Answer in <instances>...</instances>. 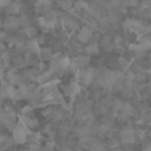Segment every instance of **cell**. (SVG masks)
Listing matches in <instances>:
<instances>
[{
    "mask_svg": "<svg viewBox=\"0 0 151 151\" xmlns=\"http://www.w3.org/2000/svg\"><path fill=\"white\" fill-rule=\"evenodd\" d=\"M27 131L25 130H21V129L19 127H15V130H13V134H12V141L15 142V143L17 145H23L27 142Z\"/></svg>",
    "mask_w": 151,
    "mask_h": 151,
    "instance_id": "6da1fadb",
    "label": "cell"
},
{
    "mask_svg": "<svg viewBox=\"0 0 151 151\" xmlns=\"http://www.w3.org/2000/svg\"><path fill=\"white\" fill-rule=\"evenodd\" d=\"M121 142L122 143H127L131 145L135 142V137H134V131L133 130H123L121 133Z\"/></svg>",
    "mask_w": 151,
    "mask_h": 151,
    "instance_id": "7a4b0ae2",
    "label": "cell"
},
{
    "mask_svg": "<svg viewBox=\"0 0 151 151\" xmlns=\"http://www.w3.org/2000/svg\"><path fill=\"white\" fill-rule=\"evenodd\" d=\"M3 27H4L5 29H8V31H9V29H16L17 27H20L19 25V19L15 17V16H9V17L3 23Z\"/></svg>",
    "mask_w": 151,
    "mask_h": 151,
    "instance_id": "3957f363",
    "label": "cell"
},
{
    "mask_svg": "<svg viewBox=\"0 0 151 151\" xmlns=\"http://www.w3.org/2000/svg\"><path fill=\"white\" fill-rule=\"evenodd\" d=\"M131 49H134L135 52H138V50H141V52H146L147 49H151V41L150 40H143L142 42H139L138 45H131Z\"/></svg>",
    "mask_w": 151,
    "mask_h": 151,
    "instance_id": "277c9868",
    "label": "cell"
},
{
    "mask_svg": "<svg viewBox=\"0 0 151 151\" xmlns=\"http://www.w3.org/2000/svg\"><path fill=\"white\" fill-rule=\"evenodd\" d=\"M91 31L90 29H88V28H82L80 31V33H78V40H80L81 42H88V41H90V39H91Z\"/></svg>",
    "mask_w": 151,
    "mask_h": 151,
    "instance_id": "5b68a950",
    "label": "cell"
},
{
    "mask_svg": "<svg viewBox=\"0 0 151 151\" xmlns=\"http://www.w3.org/2000/svg\"><path fill=\"white\" fill-rule=\"evenodd\" d=\"M93 78H94V70L91 68L86 69V70L82 73V82H83V85H90L91 81H93Z\"/></svg>",
    "mask_w": 151,
    "mask_h": 151,
    "instance_id": "8992f818",
    "label": "cell"
},
{
    "mask_svg": "<svg viewBox=\"0 0 151 151\" xmlns=\"http://www.w3.org/2000/svg\"><path fill=\"white\" fill-rule=\"evenodd\" d=\"M117 80V74L115 72H106L104 76V83L106 86H113V83Z\"/></svg>",
    "mask_w": 151,
    "mask_h": 151,
    "instance_id": "52a82bcc",
    "label": "cell"
},
{
    "mask_svg": "<svg viewBox=\"0 0 151 151\" xmlns=\"http://www.w3.org/2000/svg\"><path fill=\"white\" fill-rule=\"evenodd\" d=\"M5 8H7V12L9 13V15H17V13L20 12V5H19L17 3H12V1H11Z\"/></svg>",
    "mask_w": 151,
    "mask_h": 151,
    "instance_id": "ba28073f",
    "label": "cell"
},
{
    "mask_svg": "<svg viewBox=\"0 0 151 151\" xmlns=\"http://www.w3.org/2000/svg\"><path fill=\"white\" fill-rule=\"evenodd\" d=\"M28 48L32 53H36V55H40V45H39V41L36 39H32L28 44Z\"/></svg>",
    "mask_w": 151,
    "mask_h": 151,
    "instance_id": "9c48e42d",
    "label": "cell"
},
{
    "mask_svg": "<svg viewBox=\"0 0 151 151\" xmlns=\"http://www.w3.org/2000/svg\"><path fill=\"white\" fill-rule=\"evenodd\" d=\"M126 27H130V29H133V31H139V29H143L142 23H141V21H137V20H127Z\"/></svg>",
    "mask_w": 151,
    "mask_h": 151,
    "instance_id": "30bf717a",
    "label": "cell"
},
{
    "mask_svg": "<svg viewBox=\"0 0 151 151\" xmlns=\"http://www.w3.org/2000/svg\"><path fill=\"white\" fill-rule=\"evenodd\" d=\"M121 110H122V114L125 115V117H130V115L134 114V109L129 104H123L122 107H121Z\"/></svg>",
    "mask_w": 151,
    "mask_h": 151,
    "instance_id": "8fae6325",
    "label": "cell"
},
{
    "mask_svg": "<svg viewBox=\"0 0 151 151\" xmlns=\"http://www.w3.org/2000/svg\"><path fill=\"white\" fill-rule=\"evenodd\" d=\"M52 3L49 0H37L36 3V8H44V9H50Z\"/></svg>",
    "mask_w": 151,
    "mask_h": 151,
    "instance_id": "7c38bea8",
    "label": "cell"
},
{
    "mask_svg": "<svg viewBox=\"0 0 151 151\" xmlns=\"http://www.w3.org/2000/svg\"><path fill=\"white\" fill-rule=\"evenodd\" d=\"M25 35H27V37H29V39H35L36 37V35H37V29L35 28V27H27L25 28Z\"/></svg>",
    "mask_w": 151,
    "mask_h": 151,
    "instance_id": "4fadbf2b",
    "label": "cell"
},
{
    "mask_svg": "<svg viewBox=\"0 0 151 151\" xmlns=\"http://www.w3.org/2000/svg\"><path fill=\"white\" fill-rule=\"evenodd\" d=\"M19 25L24 27V28H27V27L31 25V20H29L28 16H25V15L20 16V17H19Z\"/></svg>",
    "mask_w": 151,
    "mask_h": 151,
    "instance_id": "5bb4252c",
    "label": "cell"
},
{
    "mask_svg": "<svg viewBox=\"0 0 151 151\" xmlns=\"http://www.w3.org/2000/svg\"><path fill=\"white\" fill-rule=\"evenodd\" d=\"M98 50H99V48H98L97 42H91L90 45L86 47V52L90 53V55H96V53H98Z\"/></svg>",
    "mask_w": 151,
    "mask_h": 151,
    "instance_id": "9a60e30c",
    "label": "cell"
},
{
    "mask_svg": "<svg viewBox=\"0 0 151 151\" xmlns=\"http://www.w3.org/2000/svg\"><path fill=\"white\" fill-rule=\"evenodd\" d=\"M24 123L27 125V127L28 129H33V127H36V126L39 125L37 119H35V118H28V117L24 119Z\"/></svg>",
    "mask_w": 151,
    "mask_h": 151,
    "instance_id": "2e32d148",
    "label": "cell"
},
{
    "mask_svg": "<svg viewBox=\"0 0 151 151\" xmlns=\"http://www.w3.org/2000/svg\"><path fill=\"white\" fill-rule=\"evenodd\" d=\"M101 47H104L105 49H110L111 48V40L109 37H104L101 41Z\"/></svg>",
    "mask_w": 151,
    "mask_h": 151,
    "instance_id": "e0dca14e",
    "label": "cell"
},
{
    "mask_svg": "<svg viewBox=\"0 0 151 151\" xmlns=\"http://www.w3.org/2000/svg\"><path fill=\"white\" fill-rule=\"evenodd\" d=\"M40 55H41V57L44 58V60H48V58L50 57V50L48 49V48H44V49H40Z\"/></svg>",
    "mask_w": 151,
    "mask_h": 151,
    "instance_id": "ac0fdd59",
    "label": "cell"
},
{
    "mask_svg": "<svg viewBox=\"0 0 151 151\" xmlns=\"http://www.w3.org/2000/svg\"><path fill=\"white\" fill-rule=\"evenodd\" d=\"M61 5H63V8L64 9H70L72 8V5H73V1L72 0H61Z\"/></svg>",
    "mask_w": 151,
    "mask_h": 151,
    "instance_id": "d6986e66",
    "label": "cell"
},
{
    "mask_svg": "<svg viewBox=\"0 0 151 151\" xmlns=\"http://www.w3.org/2000/svg\"><path fill=\"white\" fill-rule=\"evenodd\" d=\"M89 133H90V129H89V127H82V129H80V130H78L77 134L80 137H86Z\"/></svg>",
    "mask_w": 151,
    "mask_h": 151,
    "instance_id": "ffe728a7",
    "label": "cell"
},
{
    "mask_svg": "<svg viewBox=\"0 0 151 151\" xmlns=\"http://www.w3.org/2000/svg\"><path fill=\"white\" fill-rule=\"evenodd\" d=\"M28 151H40V145L35 142V143H32L31 146H29V150Z\"/></svg>",
    "mask_w": 151,
    "mask_h": 151,
    "instance_id": "44dd1931",
    "label": "cell"
},
{
    "mask_svg": "<svg viewBox=\"0 0 151 151\" xmlns=\"http://www.w3.org/2000/svg\"><path fill=\"white\" fill-rule=\"evenodd\" d=\"M50 74H52V70H49V72H45V73L42 74L41 77L39 78V80L42 82V81H45V80H47V78H49V77H50Z\"/></svg>",
    "mask_w": 151,
    "mask_h": 151,
    "instance_id": "7402d4cb",
    "label": "cell"
},
{
    "mask_svg": "<svg viewBox=\"0 0 151 151\" xmlns=\"http://www.w3.org/2000/svg\"><path fill=\"white\" fill-rule=\"evenodd\" d=\"M11 3V0H0V8H5Z\"/></svg>",
    "mask_w": 151,
    "mask_h": 151,
    "instance_id": "603a6c76",
    "label": "cell"
},
{
    "mask_svg": "<svg viewBox=\"0 0 151 151\" xmlns=\"http://www.w3.org/2000/svg\"><path fill=\"white\" fill-rule=\"evenodd\" d=\"M74 7L77 8V9H81V8L85 7V3H83V1H77V3L74 4Z\"/></svg>",
    "mask_w": 151,
    "mask_h": 151,
    "instance_id": "cb8c5ba5",
    "label": "cell"
},
{
    "mask_svg": "<svg viewBox=\"0 0 151 151\" xmlns=\"http://www.w3.org/2000/svg\"><path fill=\"white\" fill-rule=\"evenodd\" d=\"M53 150V143H48L45 147V151H52Z\"/></svg>",
    "mask_w": 151,
    "mask_h": 151,
    "instance_id": "d4e9b609",
    "label": "cell"
},
{
    "mask_svg": "<svg viewBox=\"0 0 151 151\" xmlns=\"http://www.w3.org/2000/svg\"><path fill=\"white\" fill-rule=\"evenodd\" d=\"M39 24H40L41 27H45V19H44V17H40V19H39Z\"/></svg>",
    "mask_w": 151,
    "mask_h": 151,
    "instance_id": "484cf974",
    "label": "cell"
},
{
    "mask_svg": "<svg viewBox=\"0 0 151 151\" xmlns=\"http://www.w3.org/2000/svg\"><path fill=\"white\" fill-rule=\"evenodd\" d=\"M119 4H121L119 0H113V1H111V5H113V7H118Z\"/></svg>",
    "mask_w": 151,
    "mask_h": 151,
    "instance_id": "4316f807",
    "label": "cell"
},
{
    "mask_svg": "<svg viewBox=\"0 0 151 151\" xmlns=\"http://www.w3.org/2000/svg\"><path fill=\"white\" fill-rule=\"evenodd\" d=\"M130 4L133 5V7H137V5L139 4V0H130Z\"/></svg>",
    "mask_w": 151,
    "mask_h": 151,
    "instance_id": "83f0119b",
    "label": "cell"
},
{
    "mask_svg": "<svg viewBox=\"0 0 151 151\" xmlns=\"http://www.w3.org/2000/svg\"><path fill=\"white\" fill-rule=\"evenodd\" d=\"M1 52H4V44L0 41V53H1Z\"/></svg>",
    "mask_w": 151,
    "mask_h": 151,
    "instance_id": "f1b7e54d",
    "label": "cell"
},
{
    "mask_svg": "<svg viewBox=\"0 0 151 151\" xmlns=\"http://www.w3.org/2000/svg\"><path fill=\"white\" fill-rule=\"evenodd\" d=\"M4 37H5V33H4V32H0V41H1Z\"/></svg>",
    "mask_w": 151,
    "mask_h": 151,
    "instance_id": "f546056e",
    "label": "cell"
},
{
    "mask_svg": "<svg viewBox=\"0 0 151 151\" xmlns=\"http://www.w3.org/2000/svg\"><path fill=\"white\" fill-rule=\"evenodd\" d=\"M145 151H151V143H150V145H147V146L145 147Z\"/></svg>",
    "mask_w": 151,
    "mask_h": 151,
    "instance_id": "4dcf8cb0",
    "label": "cell"
},
{
    "mask_svg": "<svg viewBox=\"0 0 151 151\" xmlns=\"http://www.w3.org/2000/svg\"><path fill=\"white\" fill-rule=\"evenodd\" d=\"M115 42H121V37H117V39H115Z\"/></svg>",
    "mask_w": 151,
    "mask_h": 151,
    "instance_id": "1f68e13d",
    "label": "cell"
},
{
    "mask_svg": "<svg viewBox=\"0 0 151 151\" xmlns=\"http://www.w3.org/2000/svg\"><path fill=\"white\" fill-rule=\"evenodd\" d=\"M149 17L151 19V7H150V11H149Z\"/></svg>",
    "mask_w": 151,
    "mask_h": 151,
    "instance_id": "d6a6232c",
    "label": "cell"
},
{
    "mask_svg": "<svg viewBox=\"0 0 151 151\" xmlns=\"http://www.w3.org/2000/svg\"><path fill=\"white\" fill-rule=\"evenodd\" d=\"M147 3H149V5H151V0H146Z\"/></svg>",
    "mask_w": 151,
    "mask_h": 151,
    "instance_id": "836d02e7",
    "label": "cell"
},
{
    "mask_svg": "<svg viewBox=\"0 0 151 151\" xmlns=\"http://www.w3.org/2000/svg\"><path fill=\"white\" fill-rule=\"evenodd\" d=\"M0 27H3V23H1V20H0Z\"/></svg>",
    "mask_w": 151,
    "mask_h": 151,
    "instance_id": "e575fe53",
    "label": "cell"
}]
</instances>
